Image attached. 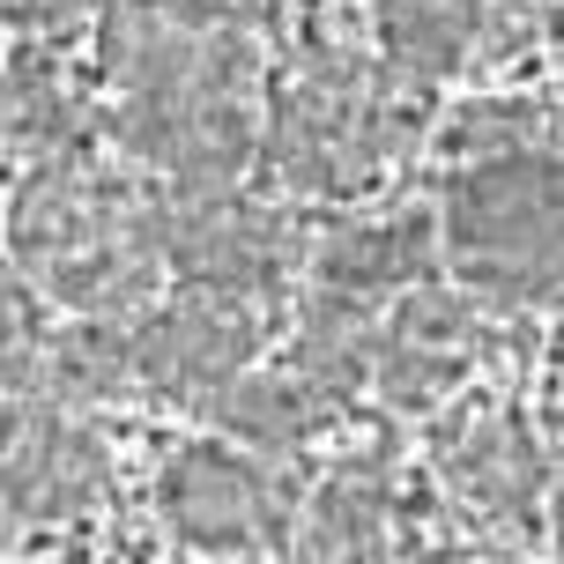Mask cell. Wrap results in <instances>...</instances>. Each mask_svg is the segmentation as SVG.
<instances>
[{
  "instance_id": "obj_1",
  "label": "cell",
  "mask_w": 564,
  "mask_h": 564,
  "mask_svg": "<svg viewBox=\"0 0 564 564\" xmlns=\"http://www.w3.org/2000/svg\"><path fill=\"white\" fill-rule=\"evenodd\" d=\"M15 260L23 275L75 312H127L149 290L156 260V200L89 164H45L15 200Z\"/></svg>"
},
{
  "instance_id": "obj_2",
  "label": "cell",
  "mask_w": 564,
  "mask_h": 564,
  "mask_svg": "<svg viewBox=\"0 0 564 564\" xmlns=\"http://www.w3.org/2000/svg\"><path fill=\"white\" fill-rule=\"evenodd\" d=\"M557 164L535 149H506L490 164L460 171L438 216V246L468 290L506 305H550L557 297Z\"/></svg>"
},
{
  "instance_id": "obj_3",
  "label": "cell",
  "mask_w": 564,
  "mask_h": 564,
  "mask_svg": "<svg viewBox=\"0 0 564 564\" xmlns=\"http://www.w3.org/2000/svg\"><path fill=\"white\" fill-rule=\"evenodd\" d=\"M401 141H409L401 97L371 67H357V59L319 53L275 89L268 164L297 194H349V186H365Z\"/></svg>"
},
{
  "instance_id": "obj_4",
  "label": "cell",
  "mask_w": 564,
  "mask_h": 564,
  "mask_svg": "<svg viewBox=\"0 0 564 564\" xmlns=\"http://www.w3.org/2000/svg\"><path fill=\"white\" fill-rule=\"evenodd\" d=\"M105 59L127 97L246 89L253 45L224 0H119L105 15Z\"/></svg>"
},
{
  "instance_id": "obj_5",
  "label": "cell",
  "mask_w": 564,
  "mask_h": 564,
  "mask_svg": "<svg viewBox=\"0 0 564 564\" xmlns=\"http://www.w3.org/2000/svg\"><path fill=\"white\" fill-rule=\"evenodd\" d=\"M119 149L164 178V194H216L253 164V112L246 89H178V97H127L112 119Z\"/></svg>"
},
{
  "instance_id": "obj_6",
  "label": "cell",
  "mask_w": 564,
  "mask_h": 564,
  "mask_svg": "<svg viewBox=\"0 0 564 564\" xmlns=\"http://www.w3.org/2000/svg\"><path fill=\"white\" fill-rule=\"evenodd\" d=\"M156 260H171L200 290H230V297H268L290 268V230L238 200L230 186L216 194H164L156 200Z\"/></svg>"
},
{
  "instance_id": "obj_7",
  "label": "cell",
  "mask_w": 564,
  "mask_h": 564,
  "mask_svg": "<svg viewBox=\"0 0 564 564\" xmlns=\"http://www.w3.org/2000/svg\"><path fill=\"white\" fill-rule=\"evenodd\" d=\"M260 349V312L253 297H230V290H200L186 282L164 312H149L141 327H127V365L134 379H156L171 394L216 401L246 371V357Z\"/></svg>"
},
{
  "instance_id": "obj_8",
  "label": "cell",
  "mask_w": 564,
  "mask_h": 564,
  "mask_svg": "<svg viewBox=\"0 0 564 564\" xmlns=\"http://www.w3.org/2000/svg\"><path fill=\"white\" fill-rule=\"evenodd\" d=\"M105 482V446L53 401H0V528L83 512Z\"/></svg>"
},
{
  "instance_id": "obj_9",
  "label": "cell",
  "mask_w": 564,
  "mask_h": 564,
  "mask_svg": "<svg viewBox=\"0 0 564 564\" xmlns=\"http://www.w3.org/2000/svg\"><path fill=\"white\" fill-rule=\"evenodd\" d=\"M164 512L178 535L208 550H253L282 535V482L230 446H186L164 476Z\"/></svg>"
},
{
  "instance_id": "obj_10",
  "label": "cell",
  "mask_w": 564,
  "mask_h": 564,
  "mask_svg": "<svg viewBox=\"0 0 564 564\" xmlns=\"http://www.w3.org/2000/svg\"><path fill=\"white\" fill-rule=\"evenodd\" d=\"M468 349H476L468 305L446 290H416V297H401L387 335H371V365L394 401H431L468 371Z\"/></svg>"
},
{
  "instance_id": "obj_11",
  "label": "cell",
  "mask_w": 564,
  "mask_h": 564,
  "mask_svg": "<svg viewBox=\"0 0 564 564\" xmlns=\"http://www.w3.org/2000/svg\"><path fill=\"white\" fill-rule=\"evenodd\" d=\"M438 260V224L409 208V216H387V224H349L319 238V282L341 290V297H379V290H401V282H423Z\"/></svg>"
},
{
  "instance_id": "obj_12",
  "label": "cell",
  "mask_w": 564,
  "mask_h": 564,
  "mask_svg": "<svg viewBox=\"0 0 564 564\" xmlns=\"http://www.w3.org/2000/svg\"><path fill=\"white\" fill-rule=\"evenodd\" d=\"M371 327L365 305L357 297H341V290H319L305 312V327H297V357H290V379L305 387L319 409H335V401H349L357 387H365L371 371Z\"/></svg>"
},
{
  "instance_id": "obj_13",
  "label": "cell",
  "mask_w": 564,
  "mask_h": 564,
  "mask_svg": "<svg viewBox=\"0 0 564 564\" xmlns=\"http://www.w3.org/2000/svg\"><path fill=\"white\" fill-rule=\"evenodd\" d=\"M476 23L482 0H379V37H387L394 67L416 83L460 67V53L476 45Z\"/></svg>"
},
{
  "instance_id": "obj_14",
  "label": "cell",
  "mask_w": 564,
  "mask_h": 564,
  "mask_svg": "<svg viewBox=\"0 0 564 564\" xmlns=\"http://www.w3.org/2000/svg\"><path fill=\"white\" fill-rule=\"evenodd\" d=\"M119 379H134V365H127V327H112V319H89V327H67V335H45V341H37L30 394L97 401V394H112Z\"/></svg>"
},
{
  "instance_id": "obj_15",
  "label": "cell",
  "mask_w": 564,
  "mask_h": 564,
  "mask_svg": "<svg viewBox=\"0 0 564 564\" xmlns=\"http://www.w3.org/2000/svg\"><path fill=\"white\" fill-rule=\"evenodd\" d=\"M224 423L253 446H305L312 431L327 423V409L290 379V371H238L224 394H216Z\"/></svg>"
},
{
  "instance_id": "obj_16",
  "label": "cell",
  "mask_w": 564,
  "mask_h": 564,
  "mask_svg": "<svg viewBox=\"0 0 564 564\" xmlns=\"http://www.w3.org/2000/svg\"><path fill=\"white\" fill-rule=\"evenodd\" d=\"M371 535H379V482H371V468H357L349 482H335V490L312 506L290 564H365Z\"/></svg>"
},
{
  "instance_id": "obj_17",
  "label": "cell",
  "mask_w": 564,
  "mask_h": 564,
  "mask_svg": "<svg viewBox=\"0 0 564 564\" xmlns=\"http://www.w3.org/2000/svg\"><path fill=\"white\" fill-rule=\"evenodd\" d=\"M0 141H23V149L75 141V97L59 89L53 67H37V59L0 67Z\"/></svg>"
},
{
  "instance_id": "obj_18",
  "label": "cell",
  "mask_w": 564,
  "mask_h": 564,
  "mask_svg": "<svg viewBox=\"0 0 564 564\" xmlns=\"http://www.w3.org/2000/svg\"><path fill=\"white\" fill-rule=\"evenodd\" d=\"M37 341H45V319H37L30 282H15L8 268H0V387H8V394H30Z\"/></svg>"
},
{
  "instance_id": "obj_19",
  "label": "cell",
  "mask_w": 564,
  "mask_h": 564,
  "mask_svg": "<svg viewBox=\"0 0 564 564\" xmlns=\"http://www.w3.org/2000/svg\"><path fill=\"white\" fill-rule=\"evenodd\" d=\"M75 8H83V0H0V23H30V30L45 23L53 30V23H67Z\"/></svg>"
}]
</instances>
